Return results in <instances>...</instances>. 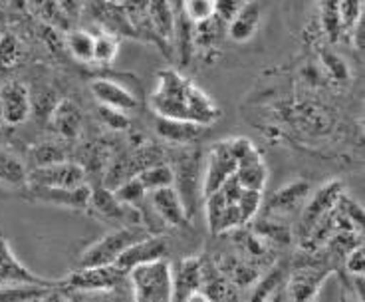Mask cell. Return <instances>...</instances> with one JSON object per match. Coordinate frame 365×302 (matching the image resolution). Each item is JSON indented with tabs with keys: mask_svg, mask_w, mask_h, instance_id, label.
<instances>
[{
	"mask_svg": "<svg viewBox=\"0 0 365 302\" xmlns=\"http://www.w3.org/2000/svg\"><path fill=\"white\" fill-rule=\"evenodd\" d=\"M86 169L76 161H56L40 165L28 171V185H46V187H80L86 185Z\"/></svg>",
	"mask_w": 365,
	"mask_h": 302,
	"instance_id": "cell-11",
	"label": "cell"
},
{
	"mask_svg": "<svg viewBox=\"0 0 365 302\" xmlns=\"http://www.w3.org/2000/svg\"><path fill=\"white\" fill-rule=\"evenodd\" d=\"M296 2V6H304V4H308L310 0H294Z\"/></svg>",
	"mask_w": 365,
	"mask_h": 302,
	"instance_id": "cell-43",
	"label": "cell"
},
{
	"mask_svg": "<svg viewBox=\"0 0 365 302\" xmlns=\"http://www.w3.org/2000/svg\"><path fill=\"white\" fill-rule=\"evenodd\" d=\"M260 16H262L260 2L258 0H248L247 4L227 22L228 38L238 42V44L248 42L260 26Z\"/></svg>",
	"mask_w": 365,
	"mask_h": 302,
	"instance_id": "cell-21",
	"label": "cell"
},
{
	"mask_svg": "<svg viewBox=\"0 0 365 302\" xmlns=\"http://www.w3.org/2000/svg\"><path fill=\"white\" fill-rule=\"evenodd\" d=\"M331 271L326 266L306 265L296 268L292 276L286 281V293L292 301H312L328 283Z\"/></svg>",
	"mask_w": 365,
	"mask_h": 302,
	"instance_id": "cell-14",
	"label": "cell"
},
{
	"mask_svg": "<svg viewBox=\"0 0 365 302\" xmlns=\"http://www.w3.org/2000/svg\"><path fill=\"white\" fill-rule=\"evenodd\" d=\"M322 64L326 66L328 74L336 82H347L349 80V68H347L346 60L336 52H329V50L322 52Z\"/></svg>",
	"mask_w": 365,
	"mask_h": 302,
	"instance_id": "cell-37",
	"label": "cell"
},
{
	"mask_svg": "<svg viewBox=\"0 0 365 302\" xmlns=\"http://www.w3.org/2000/svg\"><path fill=\"white\" fill-rule=\"evenodd\" d=\"M205 201H207V221L212 235H225L237 229L238 225H242L237 201H228L220 189L207 195Z\"/></svg>",
	"mask_w": 365,
	"mask_h": 302,
	"instance_id": "cell-15",
	"label": "cell"
},
{
	"mask_svg": "<svg viewBox=\"0 0 365 302\" xmlns=\"http://www.w3.org/2000/svg\"><path fill=\"white\" fill-rule=\"evenodd\" d=\"M247 2L248 0H217V16L227 24Z\"/></svg>",
	"mask_w": 365,
	"mask_h": 302,
	"instance_id": "cell-42",
	"label": "cell"
},
{
	"mask_svg": "<svg viewBox=\"0 0 365 302\" xmlns=\"http://www.w3.org/2000/svg\"><path fill=\"white\" fill-rule=\"evenodd\" d=\"M82 110L78 108V104L64 98L50 111V128L54 129L60 138L76 139L82 131Z\"/></svg>",
	"mask_w": 365,
	"mask_h": 302,
	"instance_id": "cell-20",
	"label": "cell"
},
{
	"mask_svg": "<svg viewBox=\"0 0 365 302\" xmlns=\"http://www.w3.org/2000/svg\"><path fill=\"white\" fill-rule=\"evenodd\" d=\"M90 90L93 94V98L98 100V104L125 111V114L137 110V106H139V101L133 96V92H129L125 86L113 82V80L96 78V80H91Z\"/></svg>",
	"mask_w": 365,
	"mask_h": 302,
	"instance_id": "cell-17",
	"label": "cell"
},
{
	"mask_svg": "<svg viewBox=\"0 0 365 302\" xmlns=\"http://www.w3.org/2000/svg\"><path fill=\"white\" fill-rule=\"evenodd\" d=\"M339 9H341L344 26H346L347 34V30L364 16V0H339Z\"/></svg>",
	"mask_w": 365,
	"mask_h": 302,
	"instance_id": "cell-40",
	"label": "cell"
},
{
	"mask_svg": "<svg viewBox=\"0 0 365 302\" xmlns=\"http://www.w3.org/2000/svg\"><path fill=\"white\" fill-rule=\"evenodd\" d=\"M91 2H96V4H100L101 0H91Z\"/></svg>",
	"mask_w": 365,
	"mask_h": 302,
	"instance_id": "cell-44",
	"label": "cell"
},
{
	"mask_svg": "<svg viewBox=\"0 0 365 302\" xmlns=\"http://www.w3.org/2000/svg\"><path fill=\"white\" fill-rule=\"evenodd\" d=\"M255 233L264 241H272V243H280V245H290L294 238L292 227L288 223L280 219H270V217L258 221Z\"/></svg>",
	"mask_w": 365,
	"mask_h": 302,
	"instance_id": "cell-31",
	"label": "cell"
},
{
	"mask_svg": "<svg viewBox=\"0 0 365 302\" xmlns=\"http://www.w3.org/2000/svg\"><path fill=\"white\" fill-rule=\"evenodd\" d=\"M171 2L182 10V14L191 20L192 24L205 22L217 14V0H181V2L171 0Z\"/></svg>",
	"mask_w": 365,
	"mask_h": 302,
	"instance_id": "cell-34",
	"label": "cell"
},
{
	"mask_svg": "<svg viewBox=\"0 0 365 302\" xmlns=\"http://www.w3.org/2000/svg\"><path fill=\"white\" fill-rule=\"evenodd\" d=\"M0 185L16 191H22L28 185L26 165L4 147H0Z\"/></svg>",
	"mask_w": 365,
	"mask_h": 302,
	"instance_id": "cell-25",
	"label": "cell"
},
{
	"mask_svg": "<svg viewBox=\"0 0 365 302\" xmlns=\"http://www.w3.org/2000/svg\"><path fill=\"white\" fill-rule=\"evenodd\" d=\"M56 288L60 296L68 298H110L115 293H121V288H129L128 273L121 271L115 263L78 266L68 276L56 281Z\"/></svg>",
	"mask_w": 365,
	"mask_h": 302,
	"instance_id": "cell-1",
	"label": "cell"
},
{
	"mask_svg": "<svg viewBox=\"0 0 365 302\" xmlns=\"http://www.w3.org/2000/svg\"><path fill=\"white\" fill-rule=\"evenodd\" d=\"M91 215L96 219L103 221V223H115V225H137L141 223V213L131 205L121 203L113 195L111 189L108 187H91L90 189V199H88V207Z\"/></svg>",
	"mask_w": 365,
	"mask_h": 302,
	"instance_id": "cell-6",
	"label": "cell"
},
{
	"mask_svg": "<svg viewBox=\"0 0 365 302\" xmlns=\"http://www.w3.org/2000/svg\"><path fill=\"white\" fill-rule=\"evenodd\" d=\"M19 283L56 284V281H50V278L36 275V273H32L30 268L22 265L19 261V256L14 255V251L9 245L6 237L0 233V286Z\"/></svg>",
	"mask_w": 365,
	"mask_h": 302,
	"instance_id": "cell-16",
	"label": "cell"
},
{
	"mask_svg": "<svg viewBox=\"0 0 365 302\" xmlns=\"http://www.w3.org/2000/svg\"><path fill=\"white\" fill-rule=\"evenodd\" d=\"M173 187L179 193L187 215L192 219L197 203L201 199V183H202V169H201V153L195 149H185L182 153L175 157Z\"/></svg>",
	"mask_w": 365,
	"mask_h": 302,
	"instance_id": "cell-5",
	"label": "cell"
},
{
	"mask_svg": "<svg viewBox=\"0 0 365 302\" xmlns=\"http://www.w3.org/2000/svg\"><path fill=\"white\" fill-rule=\"evenodd\" d=\"M90 185L80 187H46V185H26L22 191H26L28 201L44 203L62 209L82 211L88 207L90 199Z\"/></svg>",
	"mask_w": 365,
	"mask_h": 302,
	"instance_id": "cell-10",
	"label": "cell"
},
{
	"mask_svg": "<svg viewBox=\"0 0 365 302\" xmlns=\"http://www.w3.org/2000/svg\"><path fill=\"white\" fill-rule=\"evenodd\" d=\"M237 205L242 223H248L250 219H255L256 213L262 207V191L260 189H242V193L238 195Z\"/></svg>",
	"mask_w": 365,
	"mask_h": 302,
	"instance_id": "cell-36",
	"label": "cell"
},
{
	"mask_svg": "<svg viewBox=\"0 0 365 302\" xmlns=\"http://www.w3.org/2000/svg\"><path fill=\"white\" fill-rule=\"evenodd\" d=\"M30 157L34 159V165L40 167V165H48V163H56V161H62L66 159V153L62 147L54 146V144H42L32 149Z\"/></svg>",
	"mask_w": 365,
	"mask_h": 302,
	"instance_id": "cell-39",
	"label": "cell"
},
{
	"mask_svg": "<svg viewBox=\"0 0 365 302\" xmlns=\"http://www.w3.org/2000/svg\"><path fill=\"white\" fill-rule=\"evenodd\" d=\"M189 88L191 80L173 68L157 74V86L151 94V108L155 116L173 119H189Z\"/></svg>",
	"mask_w": 365,
	"mask_h": 302,
	"instance_id": "cell-3",
	"label": "cell"
},
{
	"mask_svg": "<svg viewBox=\"0 0 365 302\" xmlns=\"http://www.w3.org/2000/svg\"><path fill=\"white\" fill-rule=\"evenodd\" d=\"M201 291L207 294L209 301H220L230 296L227 276L222 275L219 266H215V263H202Z\"/></svg>",
	"mask_w": 365,
	"mask_h": 302,
	"instance_id": "cell-29",
	"label": "cell"
},
{
	"mask_svg": "<svg viewBox=\"0 0 365 302\" xmlns=\"http://www.w3.org/2000/svg\"><path fill=\"white\" fill-rule=\"evenodd\" d=\"M98 118L101 119V124H103L106 128L115 129V131H121V129L129 128L128 114L121 110H115V108H108V106L98 104Z\"/></svg>",
	"mask_w": 365,
	"mask_h": 302,
	"instance_id": "cell-38",
	"label": "cell"
},
{
	"mask_svg": "<svg viewBox=\"0 0 365 302\" xmlns=\"http://www.w3.org/2000/svg\"><path fill=\"white\" fill-rule=\"evenodd\" d=\"M0 121H2V119H0Z\"/></svg>",
	"mask_w": 365,
	"mask_h": 302,
	"instance_id": "cell-45",
	"label": "cell"
},
{
	"mask_svg": "<svg viewBox=\"0 0 365 302\" xmlns=\"http://www.w3.org/2000/svg\"><path fill=\"white\" fill-rule=\"evenodd\" d=\"M131 298L139 302H169L173 296V268L161 256L128 271Z\"/></svg>",
	"mask_w": 365,
	"mask_h": 302,
	"instance_id": "cell-2",
	"label": "cell"
},
{
	"mask_svg": "<svg viewBox=\"0 0 365 302\" xmlns=\"http://www.w3.org/2000/svg\"><path fill=\"white\" fill-rule=\"evenodd\" d=\"M235 169H237V157H235L232 149H230L228 139L219 141L217 146L210 147L209 156H207V163H205V171H202V199L207 195H210V193L220 189L228 177L235 175Z\"/></svg>",
	"mask_w": 365,
	"mask_h": 302,
	"instance_id": "cell-8",
	"label": "cell"
},
{
	"mask_svg": "<svg viewBox=\"0 0 365 302\" xmlns=\"http://www.w3.org/2000/svg\"><path fill=\"white\" fill-rule=\"evenodd\" d=\"M173 268V296L171 301L192 302L209 301L201 291L202 283V258L201 256H185Z\"/></svg>",
	"mask_w": 365,
	"mask_h": 302,
	"instance_id": "cell-9",
	"label": "cell"
},
{
	"mask_svg": "<svg viewBox=\"0 0 365 302\" xmlns=\"http://www.w3.org/2000/svg\"><path fill=\"white\" fill-rule=\"evenodd\" d=\"M147 19L157 44L167 46L175 42V9L171 0H149Z\"/></svg>",
	"mask_w": 365,
	"mask_h": 302,
	"instance_id": "cell-19",
	"label": "cell"
},
{
	"mask_svg": "<svg viewBox=\"0 0 365 302\" xmlns=\"http://www.w3.org/2000/svg\"><path fill=\"white\" fill-rule=\"evenodd\" d=\"M205 129H207L205 126H199L195 121L155 116V131L169 144H177V146L192 144L195 139L201 138Z\"/></svg>",
	"mask_w": 365,
	"mask_h": 302,
	"instance_id": "cell-22",
	"label": "cell"
},
{
	"mask_svg": "<svg viewBox=\"0 0 365 302\" xmlns=\"http://www.w3.org/2000/svg\"><path fill=\"white\" fill-rule=\"evenodd\" d=\"M93 40L96 36L82 28H68L64 36V44L68 52L82 64L93 62Z\"/></svg>",
	"mask_w": 365,
	"mask_h": 302,
	"instance_id": "cell-27",
	"label": "cell"
},
{
	"mask_svg": "<svg viewBox=\"0 0 365 302\" xmlns=\"http://www.w3.org/2000/svg\"><path fill=\"white\" fill-rule=\"evenodd\" d=\"M119 54V36L110 30H103L93 40V62L96 64H111Z\"/></svg>",
	"mask_w": 365,
	"mask_h": 302,
	"instance_id": "cell-33",
	"label": "cell"
},
{
	"mask_svg": "<svg viewBox=\"0 0 365 302\" xmlns=\"http://www.w3.org/2000/svg\"><path fill=\"white\" fill-rule=\"evenodd\" d=\"M319 24L329 42H338L346 34L339 0H319Z\"/></svg>",
	"mask_w": 365,
	"mask_h": 302,
	"instance_id": "cell-26",
	"label": "cell"
},
{
	"mask_svg": "<svg viewBox=\"0 0 365 302\" xmlns=\"http://www.w3.org/2000/svg\"><path fill=\"white\" fill-rule=\"evenodd\" d=\"M286 265L284 263H278L274 265L268 273H266L255 286V293L250 294L252 301H266V298H272L274 291L280 288V284L286 281Z\"/></svg>",
	"mask_w": 365,
	"mask_h": 302,
	"instance_id": "cell-32",
	"label": "cell"
},
{
	"mask_svg": "<svg viewBox=\"0 0 365 302\" xmlns=\"http://www.w3.org/2000/svg\"><path fill=\"white\" fill-rule=\"evenodd\" d=\"M312 185L306 179H296L292 183L284 185L282 189L274 193L268 201V213H290L296 207H300L310 197Z\"/></svg>",
	"mask_w": 365,
	"mask_h": 302,
	"instance_id": "cell-23",
	"label": "cell"
},
{
	"mask_svg": "<svg viewBox=\"0 0 365 302\" xmlns=\"http://www.w3.org/2000/svg\"><path fill=\"white\" fill-rule=\"evenodd\" d=\"M24 4L36 14L38 19L44 20L46 24L62 28V30L70 28V19H68V14L60 6L58 0H24Z\"/></svg>",
	"mask_w": 365,
	"mask_h": 302,
	"instance_id": "cell-28",
	"label": "cell"
},
{
	"mask_svg": "<svg viewBox=\"0 0 365 302\" xmlns=\"http://www.w3.org/2000/svg\"><path fill=\"white\" fill-rule=\"evenodd\" d=\"M135 175L147 193L161 189V187H167V185H173L175 181L173 167L169 163H163V161L147 165L145 169H141V171Z\"/></svg>",
	"mask_w": 365,
	"mask_h": 302,
	"instance_id": "cell-30",
	"label": "cell"
},
{
	"mask_svg": "<svg viewBox=\"0 0 365 302\" xmlns=\"http://www.w3.org/2000/svg\"><path fill=\"white\" fill-rule=\"evenodd\" d=\"M60 296L56 284H6L0 286V301L2 302H36V301H50Z\"/></svg>",
	"mask_w": 365,
	"mask_h": 302,
	"instance_id": "cell-24",
	"label": "cell"
},
{
	"mask_svg": "<svg viewBox=\"0 0 365 302\" xmlns=\"http://www.w3.org/2000/svg\"><path fill=\"white\" fill-rule=\"evenodd\" d=\"M153 235V231L143 225H121L118 229L106 233L103 237L91 243L90 247L83 251L78 261V266L91 265H111L118 261V256L129 247L137 243L139 238H145Z\"/></svg>",
	"mask_w": 365,
	"mask_h": 302,
	"instance_id": "cell-4",
	"label": "cell"
},
{
	"mask_svg": "<svg viewBox=\"0 0 365 302\" xmlns=\"http://www.w3.org/2000/svg\"><path fill=\"white\" fill-rule=\"evenodd\" d=\"M24 56V48L14 34H2L0 36V70H10L20 64Z\"/></svg>",
	"mask_w": 365,
	"mask_h": 302,
	"instance_id": "cell-35",
	"label": "cell"
},
{
	"mask_svg": "<svg viewBox=\"0 0 365 302\" xmlns=\"http://www.w3.org/2000/svg\"><path fill=\"white\" fill-rule=\"evenodd\" d=\"M167 243H165L163 237H157V235H149L145 238H139L137 243L129 245L121 255L118 256L115 265L128 273L129 268L141 265V263H147V261H153V258H161V256L167 255Z\"/></svg>",
	"mask_w": 365,
	"mask_h": 302,
	"instance_id": "cell-18",
	"label": "cell"
},
{
	"mask_svg": "<svg viewBox=\"0 0 365 302\" xmlns=\"http://www.w3.org/2000/svg\"><path fill=\"white\" fill-rule=\"evenodd\" d=\"M365 268V248L364 243L346 253V271L349 275H364Z\"/></svg>",
	"mask_w": 365,
	"mask_h": 302,
	"instance_id": "cell-41",
	"label": "cell"
},
{
	"mask_svg": "<svg viewBox=\"0 0 365 302\" xmlns=\"http://www.w3.org/2000/svg\"><path fill=\"white\" fill-rule=\"evenodd\" d=\"M341 195H344V183H341V181H336V179L322 185L314 195L310 193V197H308L306 203H304V211H302V219H300L302 237L308 238V235L314 231V227L318 225L319 221L324 219L329 211L338 205Z\"/></svg>",
	"mask_w": 365,
	"mask_h": 302,
	"instance_id": "cell-7",
	"label": "cell"
},
{
	"mask_svg": "<svg viewBox=\"0 0 365 302\" xmlns=\"http://www.w3.org/2000/svg\"><path fill=\"white\" fill-rule=\"evenodd\" d=\"M32 111L30 90L24 82L10 80L0 88V119L6 126H22Z\"/></svg>",
	"mask_w": 365,
	"mask_h": 302,
	"instance_id": "cell-12",
	"label": "cell"
},
{
	"mask_svg": "<svg viewBox=\"0 0 365 302\" xmlns=\"http://www.w3.org/2000/svg\"><path fill=\"white\" fill-rule=\"evenodd\" d=\"M147 203H149V209L153 211L167 227L185 229L191 225V217L187 215L185 205H182L181 197H179V193L173 185H167V187L147 193Z\"/></svg>",
	"mask_w": 365,
	"mask_h": 302,
	"instance_id": "cell-13",
	"label": "cell"
}]
</instances>
